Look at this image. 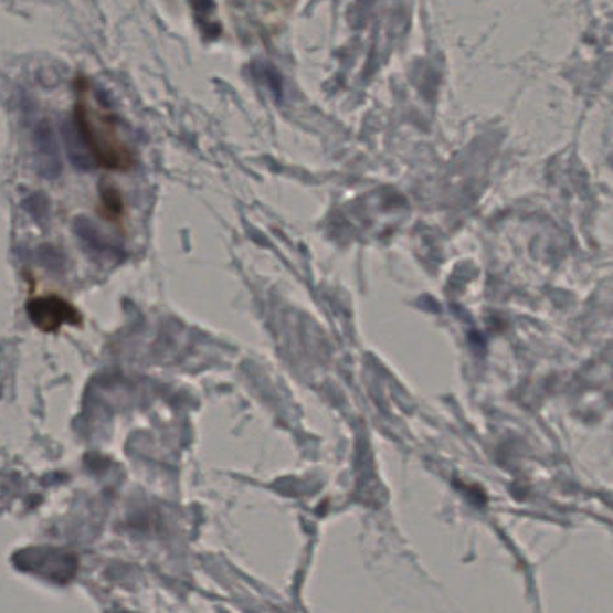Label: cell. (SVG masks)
Segmentation results:
<instances>
[{
    "instance_id": "obj_2",
    "label": "cell",
    "mask_w": 613,
    "mask_h": 613,
    "mask_svg": "<svg viewBox=\"0 0 613 613\" xmlns=\"http://www.w3.org/2000/svg\"><path fill=\"white\" fill-rule=\"evenodd\" d=\"M29 316L43 332H56L62 325L77 324L82 316L68 302L57 296H45L31 302L28 307Z\"/></svg>"
},
{
    "instance_id": "obj_1",
    "label": "cell",
    "mask_w": 613,
    "mask_h": 613,
    "mask_svg": "<svg viewBox=\"0 0 613 613\" xmlns=\"http://www.w3.org/2000/svg\"><path fill=\"white\" fill-rule=\"evenodd\" d=\"M76 96V134L92 160L106 171L131 169L135 163L134 148L105 97L86 80L77 82Z\"/></svg>"
}]
</instances>
